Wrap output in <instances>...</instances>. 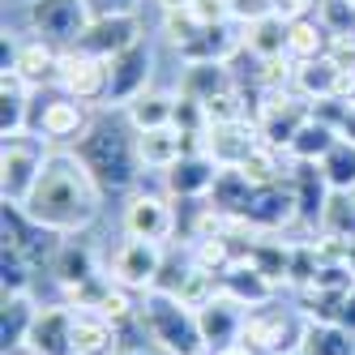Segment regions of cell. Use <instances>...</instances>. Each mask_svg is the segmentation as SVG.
<instances>
[{"instance_id":"22","label":"cell","mask_w":355,"mask_h":355,"mask_svg":"<svg viewBox=\"0 0 355 355\" xmlns=\"http://www.w3.org/2000/svg\"><path fill=\"white\" fill-rule=\"evenodd\" d=\"M124 347V329L94 309H78L73 317V355H116Z\"/></svg>"},{"instance_id":"35","label":"cell","mask_w":355,"mask_h":355,"mask_svg":"<svg viewBox=\"0 0 355 355\" xmlns=\"http://www.w3.org/2000/svg\"><path fill=\"white\" fill-rule=\"evenodd\" d=\"M321 175L334 193H355V141L338 137V146L321 159Z\"/></svg>"},{"instance_id":"38","label":"cell","mask_w":355,"mask_h":355,"mask_svg":"<svg viewBox=\"0 0 355 355\" xmlns=\"http://www.w3.org/2000/svg\"><path fill=\"white\" fill-rule=\"evenodd\" d=\"M317 21L329 31V39L355 35V0H317Z\"/></svg>"},{"instance_id":"16","label":"cell","mask_w":355,"mask_h":355,"mask_svg":"<svg viewBox=\"0 0 355 355\" xmlns=\"http://www.w3.org/2000/svg\"><path fill=\"white\" fill-rule=\"evenodd\" d=\"M218 180V163L206 155V150H189V155L163 171V193L175 201H206V193Z\"/></svg>"},{"instance_id":"29","label":"cell","mask_w":355,"mask_h":355,"mask_svg":"<svg viewBox=\"0 0 355 355\" xmlns=\"http://www.w3.org/2000/svg\"><path fill=\"white\" fill-rule=\"evenodd\" d=\"M338 146V129L329 120H321L317 112L304 120V129L291 137V146H287V155L295 159V163H321L329 150Z\"/></svg>"},{"instance_id":"2","label":"cell","mask_w":355,"mask_h":355,"mask_svg":"<svg viewBox=\"0 0 355 355\" xmlns=\"http://www.w3.org/2000/svg\"><path fill=\"white\" fill-rule=\"evenodd\" d=\"M82 155V163L90 167V175L98 180L107 197H129L141 184V155H137V129L129 124L124 107H98L90 129L82 133V141L73 146Z\"/></svg>"},{"instance_id":"37","label":"cell","mask_w":355,"mask_h":355,"mask_svg":"<svg viewBox=\"0 0 355 355\" xmlns=\"http://www.w3.org/2000/svg\"><path fill=\"white\" fill-rule=\"evenodd\" d=\"M35 261L21 257L17 248H0V283H5V295H31L35 287Z\"/></svg>"},{"instance_id":"5","label":"cell","mask_w":355,"mask_h":355,"mask_svg":"<svg viewBox=\"0 0 355 355\" xmlns=\"http://www.w3.org/2000/svg\"><path fill=\"white\" fill-rule=\"evenodd\" d=\"M21 13V26L26 35H39L56 47H78L94 21L90 0H31Z\"/></svg>"},{"instance_id":"28","label":"cell","mask_w":355,"mask_h":355,"mask_svg":"<svg viewBox=\"0 0 355 355\" xmlns=\"http://www.w3.org/2000/svg\"><path fill=\"white\" fill-rule=\"evenodd\" d=\"M240 43L257 60H278V56H287V21L278 13H266L257 21H248V26H240Z\"/></svg>"},{"instance_id":"23","label":"cell","mask_w":355,"mask_h":355,"mask_svg":"<svg viewBox=\"0 0 355 355\" xmlns=\"http://www.w3.org/2000/svg\"><path fill=\"white\" fill-rule=\"evenodd\" d=\"M343 86H347V73L329 60V56L300 60L295 73H291V90H300L309 103H329V98H343Z\"/></svg>"},{"instance_id":"15","label":"cell","mask_w":355,"mask_h":355,"mask_svg":"<svg viewBox=\"0 0 355 355\" xmlns=\"http://www.w3.org/2000/svg\"><path fill=\"white\" fill-rule=\"evenodd\" d=\"M189 150H201V137L180 129V124H159V129H141L137 133V155H141V167L146 171H167L175 167Z\"/></svg>"},{"instance_id":"48","label":"cell","mask_w":355,"mask_h":355,"mask_svg":"<svg viewBox=\"0 0 355 355\" xmlns=\"http://www.w3.org/2000/svg\"><path fill=\"white\" fill-rule=\"evenodd\" d=\"M31 0H5V9H26Z\"/></svg>"},{"instance_id":"27","label":"cell","mask_w":355,"mask_h":355,"mask_svg":"<svg viewBox=\"0 0 355 355\" xmlns=\"http://www.w3.org/2000/svg\"><path fill=\"white\" fill-rule=\"evenodd\" d=\"M218 291H223V295H232V300H240L244 309H257V304L278 300V287L270 283L261 270H252L248 261H236L227 274H218Z\"/></svg>"},{"instance_id":"47","label":"cell","mask_w":355,"mask_h":355,"mask_svg":"<svg viewBox=\"0 0 355 355\" xmlns=\"http://www.w3.org/2000/svg\"><path fill=\"white\" fill-rule=\"evenodd\" d=\"M116 355H146V347H120Z\"/></svg>"},{"instance_id":"21","label":"cell","mask_w":355,"mask_h":355,"mask_svg":"<svg viewBox=\"0 0 355 355\" xmlns=\"http://www.w3.org/2000/svg\"><path fill=\"white\" fill-rule=\"evenodd\" d=\"M47 270H52V283L60 287V295H69L73 287H82V283L103 274L94 261V248L86 240H73V236H64V244L56 248V257L47 261Z\"/></svg>"},{"instance_id":"7","label":"cell","mask_w":355,"mask_h":355,"mask_svg":"<svg viewBox=\"0 0 355 355\" xmlns=\"http://www.w3.org/2000/svg\"><path fill=\"white\" fill-rule=\"evenodd\" d=\"M309 116H313V103L300 90H291V86H283V90H261L257 103H252V120H257L261 141H270L278 150L291 146V137L304 129V120H309Z\"/></svg>"},{"instance_id":"13","label":"cell","mask_w":355,"mask_h":355,"mask_svg":"<svg viewBox=\"0 0 355 355\" xmlns=\"http://www.w3.org/2000/svg\"><path fill=\"white\" fill-rule=\"evenodd\" d=\"M107 60L86 52V47H60V69H56V90L69 98H82L90 107L107 103Z\"/></svg>"},{"instance_id":"46","label":"cell","mask_w":355,"mask_h":355,"mask_svg":"<svg viewBox=\"0 0 355 355\" xmlns=\"http://www.w3.org/2000/svg\"><path fill=\"white\" fill-rule=\"evenodd\" d=\"M5 355H43V351H39V347H31V343H21V347H9Z\"/></svg>"},{"instance_id":"8","label":"cell","mask_w":355,"mask_h":355,"mask_svg":"<svg viewBox=\"0 0 355 355\" xmlns=\"http://www.w3.org/2000/svg\"><path fill=\"white\" fill-rule=\"evenodd\" d=\"M90 120H94L90 103H82V98H69V94H60V90L52 86V94H47L43 103H35L31 133H35L39 141H47L52 150H56V146H78L82 133L90 129Z\"/></svg>"},{"instance_id":"24","label":"cell","mask_w":355,"mask_h":355,"mask_svg":"<svg viewBox=\"0 0 355 355\" xmlns=\"http://www.w3.org/2000/svg\"><path fill=\"white\" fill-rule=\"evenodd\" d=\"M35 86H26L13 73H0V137H21L31 133V116H35Z\"/></svg>"},{"instance_id":"43","label":"cell","mask_w":355,"mask_h":355,"mask_svg":"<svg viewBox=\"0 0 355 355\" xmlns=\"http://www.w3.org/2000/svg\"><path fill=\"white\" fill-rule=\"evenodd\" d=\"M313 9H317V0H274V13L283 21H300V17H309Z\"/></svg>"},{"instance_id":"45","label":"cell","mask_w":355,"mask_h":355,"mask_svg":"<svg viewBox=\"0 0 355 355\" xmlns=\"http://www.w3.org/2000/svg\"><path fill=\"white\" fill-rule=\"evenodd\" d=\"M155 5H159V13H163V9H189L193 0H155Z\"/></svg>"},{"instance_id":"18","label":"cell","mask_w":355,"mask_h":355,"mask_svg":"<svg viewBox=\"0 0 355 355\" xmlns=\"http://www.w3.org/2000/svg\"><path fill=\"white\" fill-rule=\"evenodd\" d=\"M73 309L69 300H52V304H39L35 325H31V347H39L43 355H73Z\"/></svg>"},{"instance_id":"41","label":"cell","mask_w":355,"mask_h":355,"mask_svg":"<svg viewBox=\"0 0 355 355\" xmlns=\"http://www.w3.org/2000/svg\"><path fill=\"white\" fill-rule=\"evenodd\" d=\"M94 17H141L146 0H90Z\"/></svg>"},{"instance_id":"33","label":"cell","mask_w":355,"mask_h":355,"mask_svg":"<svg viewBox=\"0 0 355 355\" xmlns=\"http://www.w3.org/2000/svg\"><path fill=\"white\" fill-rule=\"evenodd\" d=\"M248 193H252V180H248L240 167H218V180H214V189L206 193V206H210V210H218V214L240 218Z\"/></svg>"},{"instance_id":"10","label":"cell","mask_w":355,"mask_h":355,"mask_svg":"<svg viewBox=\"0 0 355 355\" xmlns=\"http://www.w3.org/2000/svg\"><path fill=\"white\" fill-rule=\"evenodd\" d=\"M171 201L175 197H167V193L133 189L129 197H124V206H120V232L124 236H137V240H159V244H167L175 236V227H180Z\"/></svg>"},{"instance_id":"36","label":"cell","mask_w":355,"mask_h":355,"mask_svg":"<svg viewBox=\"0 0 355 355\" xmlns=\"http://www.w3.org/2000/svg\"><path fill=\"white\" fill-rule=\"evenodd\" d=\"M317 232L334 236V240H355V193H334V197H329Z\"/></svg>"},{"instance_id":"42","label":"cell","mask_w":355,"mask_h":355,"mask_svg":"<svg viewBox=\"0 0 355 355\" xmlns=\"http://www.w3.org/2000/svg\"><path fill=\"white\" fill-rule=\"evenodd\" d=\"M325 56H329V60H334V64L347 73V78H351V73H355V35H347V39H334Z\"/></svg>"},{"instance_id":"30","label":"cell","mask_w":355,"mask_h":355,"mask_svg":"<svg viewBox=\"0 0 355 355\" xmlns=\"http://www.w3.org/2000/svg\"><path fill=\"white\" fill-rule=\"evenodd\" d=\"M295 355H355V334L343 321L309 317V329H304V343H300Z\"/></svg>"},{"instance_id":"19","label":"cell","mask_w":355,"mask_h":355,"mask_svg":"<svg viewBox=\"0 0 355 355\" xmlns=\"http://www.w3.org/2000/svg\"><path fill=\"white\" fill-rule=\"evenodd\" d=\"M56 69H60V47L39 39V35H31V39H17L13 64L5 73H13V78H21L26 86L43 90V86H56Z\"/></svg>"},{"instance_id":"3","label":"cell","mask_w":355,"mask_h":355,"mask_svg":"<svg viewBox=\"0 0 355 355\" xmlns=\"http://www.w3.org/2000/svg\"><path fill=\"white\" fill-rule=\"evenodd\" d=\"M137 321H141V334L163 355H210L197 325V309H189L184 300H175L167 291H146L137 304Z\"/></svg>"},{"instance_id":"39","label":"cell","mask_w":355,"mask_h":355,"mask_svg":"<svg viewBox=\"0 0 355 355\" xmlns=\"http://www.w3.org/2000/svg\"><path fill=\"white\" fill-rule=\"evenodd\" d=\"M227 13H232L236 26H248V21L274 13V0H227Z\"/></svg>"},{"instance_id":"20","label":"cell","mask_w":355,"mask_h":355,"mask_svg":"<svg viewBox=\"0 0 355 355\" xmlns=\"http://www.w3.org/2000/svg\"><path fill=\"white\" fill-rule=\"evenodd\" d=\"M146 35H150V31H146L141 17H94L90 31H86V39H82L78 47H86V52L112 60V56H120L124 47H133V43L146 39Z\"/></svg>"},{"instance_id":"32","label":"cell","mask_w":355,"mask_h":355,"mask_svg":"<svg viewBox=\"0 0 355 355\" xmlns=\"http://www.w3.org/2000/svg\"><path fill=\"white\" fill-rule=\"evenodd\" d=\"M329 31L317 21V13H309V17H300V21H287V56L300 64V60H317V56H325L329 52Z\"/></svg>"},{"instance_id":"1","label":"cell","mask_w":355,"mask_h":355,"mask_svg":"<svg viewBox=\"0 0 355 355\" xmlns=\"http://www.w3.org/2000/svg\"><path fill=\"white\" fill-rule=\"evenodd\" d=\"M103 201H107V193L98 189V180L82 163V155L73 146H56V150H47L39 184L31 189V197H26L21 210H26V218L39 223L43 232L82 236V232H90V227L98 223Z\"/></svg>"},{"instance_id":"25","label":"cell","mask_w":355,"mask_h":355,"mask_svg":"<svg viewBox=\"0 0 355 355\" xmlns=\"http://www.w3.org/2000/svg\"><path fill=\"white\" fill-rule=\"evenodd\" d=\"M291 189H295V206H300V227H321V214L329 206V180L321 175V163H295L291 167Z\"/></svg>"},{"instance_id":"26","label":"cell","mask_w":355,"mask_h":355,"mask_svg":"<svg viewBox=\"0 0 355 355\" xmlns=\"http://www.w3.org/2000/svg\"><path fill=\"white\" fill-rule=\"evenodd\" d=\"M175 107H180V90L155 82L124 107V116H129V124L141 133V129H159V124H175Z\"/></svg>"},{"instance_id":"4","label":"cell","mask_w":355,"mask_h":355,"mask_svg":"<svg viewBox=\"0 0 355 355\" xmlns=\"http://www.w3.org/2000/svg\"><path fill=\"white\" fill-rule=\"evenodd\" d=\"M304 329H309V313L304 309H283L278 300L257 304L244 317V343L257 347L261 355H295L304 343Z\"/></svg>"},{"instance_id":"44","label":"cell","mask_w":355,"mask_h":355,"mask_svg":"<svg viewBox=\"0 0 355 355\" xmlns=\"http://www.w3.org/2000/svg\"><path fill=\"white\" fill-rule=\"evenodd\" d=\"M210 355H261V351L248 347V343L240 338V343H227V347H218V351H210Z\"/></svg>"},{"instance_id":"14","label":"cell","mask_w":355,"mask_h":355,"mask_svg":"<svg viewBox=\"0 0 355 355\" xmlns=\"http://www.w3.org/2000/svg\"><path fill=\"white\" fill-rule=\"evenodd\" d=\"M257 141H261V133H257V120L252 116L206 124V129H201V150H206L218 167H240L252 150H257Z\"/></svg>"},{"instance_id":"31","label":"cell","mask_w":355,"mask_h":355,"mask_svg":"<svg viewBox=\"0 0 355 355\" xmlns=\"http://www.w3.org/2000/svg\"><path fill=\"white\" fill-rule=\"evenodd\" d=\"M232 82L236 78H232L227 64H180V82H175V90H180L184 98H193V103H206L210 94H218Z\"/></svg>"},{"instance_id":"40","label":"cell","mask_w":355,"mask_h":355,"mask_svg":"<svg viewBox=\"0 0 355 355\" xmlns=\"http://www.w3.org/2000/svg\"><path fill=\"white\" fill-rule=\"evenodd\" d=\"M189 13L201 21V26H223V21H232V13H227V0H193Z\"/></svg>"},{"instance_id":"17","label":"cell","mask_w":355,"mask_h":355,"mask_svg":"<svg viewBox=\"0 0 355 355\" xmlns=\"http://www.w3.org/2000/svg\"><path fill=\"white\" fill-rule=\"evenodd\" d=\"M244 317H248V309H244L240 300L223 295V291L201 304V309H197V325H201V338H206V351H218L227 343H240Z\"/></svg>"},{"instance_id":"34","label":"cell","mask_w":355,"mask_h":355,"mask_svg":"<svg viewBox=\"0 0 355 355\" xmlns=\"http://www.w3.org/2000/svg\"><path fill=\"white\" fill-rule=\"evenodd\" d=\"M35 313H39L35 295H5V313H0V343H5V351L21 347V343L31 338Z\"/></svg>"},{"instance_id":"12","label":"cell","mask_w":355,"mask_h":355,"mask_svg":"<svg viewBox=\"0 0 355 355\" xmlns=\"http://www.w3.org/2000/svg\"><path fill=\"white\" fill-rule=\"evenodd\" d=\"M107 103L103 107H129L133 98L155 86V35L137 39L133 47H124L120 56L107 60Z\"/></svg>"},{"instance_id":"6","label":"cell","mask_w":355,"mask_h":355,"mask_svg":"<svg viewBox=\"0 0 355 355\" xmlns=\"http://www.w3.org/2000/svg\"><path fill=\"white\" fill-rule=\"evenodd\" d=\"M47 150L52 146L39 141L35 133H21V137L5 141V150H0V197H5V206H26L31 189L39 184Z\"/></svg>"},{"instance_id":"9","label":"cell","mask_w":355,"mask_h":355,"mask_svg":"<svg viewBox=\"0 0 355 355\" xmlns=\"http://www.w3.org/2000/svg\"><path fill=\"white\" fill-rule=\"evenodd\" d=\"M163 266H167V244L124 236V240L116 244V252H112V283H120V287L146 295V291L159 287Z\"/></svg>"},{"instance_id":"11","label":"cell","mask_w":355,"mask_h":355,"mask_svg":"<svg viewBox=\"0 0 355 355\" xmlns=\"http://www.w3.org/2000/svg\"><path fill=\"white\" fill-rule=\"evenodd\" d=\"M240 223L248 227L252 236H274V232H287V227H300V206H295V189L291 180H278V184H252Z\"/></svg>"}]
</instances>
